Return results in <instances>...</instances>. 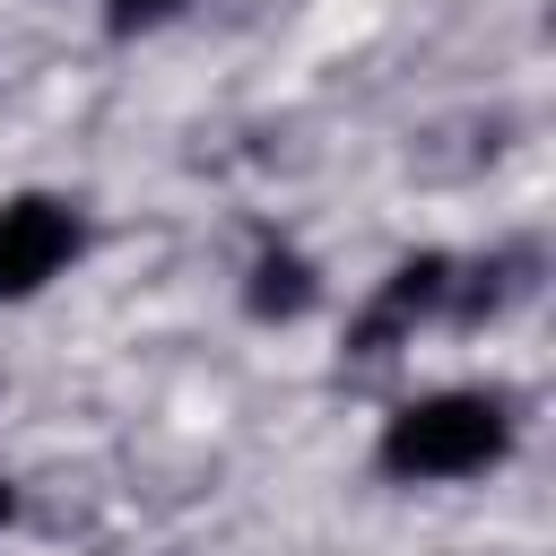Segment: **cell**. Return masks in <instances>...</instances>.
<instances>
[{"label": "cell", "mask_w": 556, "mask_h": 556, "mask_svg": "<svg viewBox=\"0 0 556 556\" xmlns=\"http://www.w3.org/2000/svg\"><path fill=\"white\" fill-rule=\"evenodd\" d=\"M513 452V417L495 391H426L391 408L382 426V469L391 478H478Z\"/></svg>", "instance_id": "obj_1"}, {"label": "cell", "mask_w": 556, "mask_h": 556, "mask_svg": "<svg viewBox=\"0 0 556 556\" xmlns=\"http://www.w3.org/2000/svg\"><path fill=\"white\" fill-rule=\"evenodd\" d=\"M78 243H87V226H78L70 200H52V191H17V200L0 208V304L43 295V287L78 261Z\"/></svg>", "instance_id": "obj_2"}, {"label": "cell", "mask_w": 556, "mask_h": 556, "mask_svg": "<svg viewBox=\"0 0 556 556\" xmlns=\"http://www.w3.org/2000/svg\"><path fill=\"white\" fill-rule=\"evenodd\" d=\"M443 295H452V261H443V252L400 261V269H391V287L374 295L365 330H356V356H382V348H391V330H408V321H417V313H434Z\"/></svg>", "instance_id": "obj_3"}, {"label": "cell", "mask_w": 556, "mask_h": 556, "mask_svg": "<svg viewBox=\"0 0 556 556\" xmlns=\"http://www.w3.org/2000/svg\"><path fill=\"white\" fill-rule=\"evenodd\" d=\"M313 295H321V287H313V269H304L295 252H261V269H252V313H261V321H295Z\"/></svg>", "instance_id": "obj_4"}, {"label": "cell", "mask_w": 556, "mask_h": 556, "mask_svg": "<svg viewBox=\"0 0 556 556\" xmlns=\"http://www.w3.org/2000/svg\"><path fill=\"white\" fill-rule=\"evenodd\" d=\"M174 9H182V0H113L104 26H113V35H139V26H165Z\"/></svg>", "instance_id": "obj_5"}, {"label": "cell", "mask_w": 556, "mask_h": 556, "mask_svg": "<svg viewBox=\"0 0 556 556\" xmlns=\"http://www.w3.org/2000/svg\"><path fill=\"white\" fill-rule=\"evenodd\" d=\"M0 521H9V478H0Z\"/></svg>", "instance_id": "obj_6"}]
</instances>
